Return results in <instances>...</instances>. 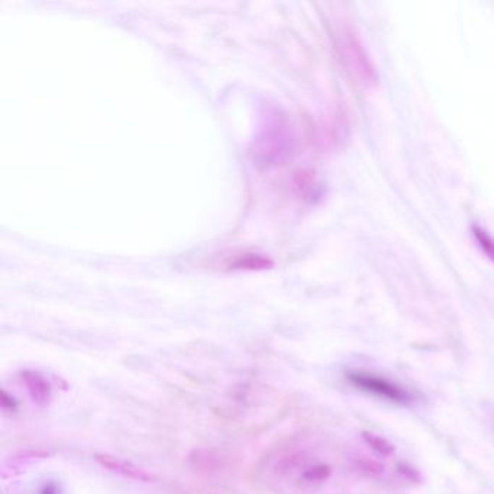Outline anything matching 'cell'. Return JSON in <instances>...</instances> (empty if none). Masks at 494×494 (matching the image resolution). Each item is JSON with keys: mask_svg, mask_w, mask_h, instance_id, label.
I'll list each match as a JSON object with an SVG mask.
<instances>
[{"mask_svg": "<svg viewBox=\"0 0 494 494\" xmlns=\"http://www.w3.org/2000/svg\"><path fill=\"white\" fill-rule=\"evenodd\" d=\"M338 49L346 71L361 86L370 87L377 83L375 69L367 55L363 42L351 29H342L338 34Z\"/></svg>", "mask_w": 494, "mask_h": 494, "instance_id": "1", "label": "cell"}, {"mask_svg": "<svg viewBox=\"0 0 494 494\" xmlns=\"http://www.w3.org/2000/svg\"><path fill=\"white\" fill-rule=\"evenodd\" d=\"M346 380L350 382L351 386L357 387L361 392L370 393L375 397H380L393 403L406 404L413 400V396L409 390H406L400 384L382 377L379 374H374L370 371H348Z\"/></svg>", "mask_w": 494, "mask_h": 494, "instance_id": "2", "label": "cell"}, {"mask_svg": "<svg viewBox=\"0 0 494 494\" xmlns=\"http://www.w3.org/2000/svg\"><path fill=\"white\" fill-rule=\"evenodd\" d=\"M95 459L100 464V466L112 473L121 474L122 477L131 478V480H136V481H143V483H150L154 481L155 477L153 474H150L148 471H145L143 469L138 467L136 464L127 461L124 458L114 457L110 454H96Z\"/></svg>", "mask_w": 494, "mask_h": 494, "instance_id": "3", "label": "cell"}, {"mask_svg": "<svg viewBox=\"0 0 494 494\" xmlns=\"http://www.w3.org/2000/svg\"><path fill=\"white\" fill-rule=\"evenodd\" d=\"M20 380L34 403L41 406V408L48 406L52 394V387L44 374L34 370H23L20 372Z\"/></svg>", "mask_w": 494, "mask_h": 494, "instance_id": "4", "label": "cell"}, {"mask_svg": "<svg viewBox=\"0 0 494 494\" xmlns=\"http://www.w3.org/2000/svg\"><path fill=\"white\" fill-rule=\"evenodd\" d=\"M364 438L367 440L368 445H370L371 448H374L375 452L379 454V455L387 457V455H392V454L394 452V448H393L389 442H386L384 440H382V438H379V437H375V435L364 433Z\"/></svg>", "mask_w": 494, "mask_h": 494, "instance_id": "5", "label": "cell"}, {"mask_svg": "<svg viewBox=\"0 0 494 494\" xmlns=\"http://www.w3.org/2000/svg\"><path fill=\"white\" fill-rule=\"evenodd\" d=\"M474 234H476V238H477L480 247L494 261V240L481 228H474Z\"/></svg>", "mask_w": 494, "mask_h": 494, "instance_id": "6", "label": "cell"}, {"mask_svg": "<svg viewBox=\"0 0 494 494\" xmlns=\"http://www.w3.org/2000/svg\"><path fill=\"white\" fill-rule=\"evenodd\" d=\"M0 404H2V409L9 413L16 412L19 406L18 400L13 396H11L6 390H2V394H0Z\"/></svg>", "mask_w": 494, "mask_h": 494, "instance_id": "7", "label": "cell"}, {"mask_svg": "<svg viewBox=\"0 0 494 494\" xmlns=\"http://www.w3.org/2000/svg\"><path fill=\"white\" fill-rule=\"evenodd\" d=\"M41 494H57V490L54 486H45L42 490H41Z\"/></svg>", "mask_w": 494, "mask_h": 494, "instance_id": "8", "label": "cell"}]
</instances>
